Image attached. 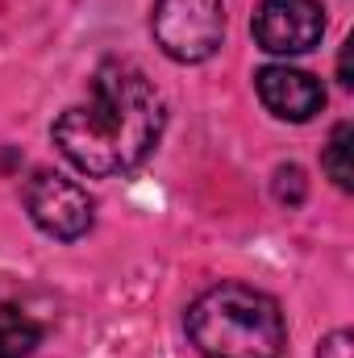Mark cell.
<instances>
[{"label":"cell","mask_w":354,"mask_h":358,"mask_svg":"<svg viewBox=\"0 0 354 358\" xmlns=\"http://www.w3.org/2000/svg\"><path fill=\"white\" fill-rule=\"evenodd\" d=\"M163 96L129 63H104L92 80L88 104L55 121V146L84 176H125L142 167L163 138Z\"/></svg>","instance_id":"1"},{"label":"cell","mask_w":354,"mask_h":358,"mask_svg":"<svg viewBox=\"0 0 354 358\" xmlns=\"http://www.w3.org/2000/svg\"><path fill=\"white\" fill-rule=\"evenodd\" d=\"M187 338L204 358H279L288 325L267 292L246 283H217L192 300Z\"/></svg>","instance_id":"2"},{"label":"cell","mask_w":354,"mask_h":358,"mask_svg":"<svg viewBox=\"0 0 354 358\" xmlns=\"http://www.w3.org/2000/svg\"><path fill=\"white\" fill-rule=\"evenodd\" d=\"M155 42L176 63H204L225 38V0H155Z\"/></svg>","instance_id":"3"},{"label":"cell","mask_w":354,"mask_h":358,"mask_svg":"<svg viewBox=\"0 0 354 358\" xmlns=\"http://www.w3.org/2000/svg\"><path fill=\"white\" fill-rule=\"evenodd\" d=\"M25 208L34 225L59 242H76L92 229V196L59 171H38L25 183Z\"/></svg>","instance_id":"4"},{"label":"cell","mask_w":354,"mask_h":358,"mask_svg":"<svg viewBox=\"0 0 354 358\" xmlns=\"http://www.w3.org/2000/svg\"><path fill=\"white\" fill-rule=\"evenodd\" d=\"M325 13L317 0H263L255 13V42L267 55H304L321 42Z\"/></svg>","instance_id":"5"},{"label":"cell","mask_w":354,"mask_h":358,"mask_svg":"<svg viewBox=\"0 0 354 358\" xmlns=\"http://www.w3.org/2000/svg\"><path fill=\"white\" fill-rule=\"evenodd\" d=\"M259 100L267 104V113H275L279 121H313L325 108V88L317 76L300 71V67H263L255 76Z\"/></svg>","instance_id":"6"},{"label":"cell","mask_w":354,"mask_h":358,"mask_svg":"<svg viewBox=\"0 0 354 358\" xmlns=\"http://www.w3.org/2000/svg\"><path fill=\"white\" fill-rule=\"evenodd\" d=\"M38 342H42V325L21 308L0 304V358H29Z\"/></svg>","instance_id":"7"},{"label":"cell","mask_w":354,"mask_h":358,"mask_svg":"<svg viewBox=\"0 0 354 358\" xmlns=\"http://www.w3.org/2000/svg\"><path fill=\"white\" fill-rule=\"evenodd\" d=\"M351 121H342V125H334V134H330V146H325V176L334 179L342 192H351V179H354V171H351Z\"/></svg>","instance_id":"8"},{"label":"cell","mask_w":354,"mask_h":358,"mask_svg":"<svg viewBox=\"0 0 354 358\" xmlns=\"http://www.w3.org/2000/svg\"><path fill=\"white\" fill-rule=\"evenodd\" d=\"M275 192H279V200L300 204V200H304V176H300L296 167H279V171H275Z\"/></svg>","instance_id":"9"},{"label":"cell","mask_w":354,"mask_h":358,"mask_svg":"<svg viewBox=\"0 0 354 358\" xmlns=\"http://www.w3.org/2000/svg\"><path fill=\"white\" fill-rule=\"evenodd\" d=\"M317 358H351V334H346V329H334V334L321 342Z\"/></svg>","instance_id":"10"},{"label":"cell","mask_w":354,"mask_h":358,"mask_svg":"<svg viewBox=\"0 0 354 358\" xmlns=\"http://www.w3.org/2000/svg\"><path fill=\"white\" fill-rule=\"evenodd\" d=\"M0 304H4V300H0Z\"/></svg>","instance_id":"11"}]
</instances>
